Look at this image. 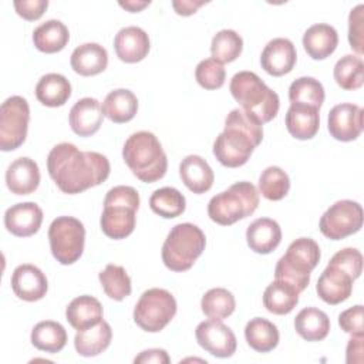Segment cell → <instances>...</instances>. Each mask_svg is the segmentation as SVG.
Returning <instances> with one entry per match:
<instances>
[{"instance_id": "3957f363", "label": "cell", "mask_w": 364, "mask_h": 364, "mask_svg": "<svg viewBox=\"0 0 364 364\" xmlns=\"http://www.w3.org/2000/svg\"><path fill=\"white\" fill-rule=\"evenodd\" d=\"M122 158L132 173L145 183L164 178L168 169L166 154L158 138L148 131L128 136L122 148Z\"/></svg>"}, {"instance_id": "ac0fdd59", "label": "cell", "mask_w": 364, "mask_h": 364, "mask_svg": "<svg viewBox=\"0 0 364 364\" xmlns=\"http://www.w3.org/2000/svg\"><path fill=\"white\" fill-rule=\"evenodd\" d=\"M353 283L354 279L348 273L337 266L327 264L317 280L316 291L323 301L334 306L351 296Z\"/></svg>"}, {"instance_id": "4316f807", "label": "cell", "mask_w": 364, "mask_h": 364, "mask_svg": "<svg viewBox=\"0 0 364 364\" xmlns=\"http://www.w3.org/2000/svg\"><path fill=\"white\" fill-rule=\"evenodd\" d=\"M112 330L111 326L101 320L95 326L77 330L74 337V347L82 357H95L105 351L111 343Z\"/></svg>"}, {"instance_id": "d6a6232c", "label": "cell", "mask_w": 364, "mask_h": 364, "mask_svg": "<svg viewBox=\"0 0 364 364\" xmlns=\"http://www.w3.org/2000/svg\"><path fill=\"white\" fill-rule=\"evenodd\" d=\"M299 291L282 280L272 282L263 293V304L273 314H289L299 303Z\"/></svg>"}, {"instance_id": "ba28073f", "label": "cell", "mask_w": 364, "mask_h": 364, "mask_svg": "<svg viewBox=\"0 0 364 364\" xmlns=\"http://www.w3.org/2000/svg\"><path fill=\"white\" fill-rule=\"evenodd\" d=\"M259 206V192L250 182L240 181L215 195L208 203L209 218L222 226H229L250 216Z\"/></svg>"}, {"instance_id": "5bb4252c", "label": "cell", "mask_w": 364, "mask_h": 364, "mask_svg": "<svg viewBox=\"0 0 364 364\" xmlns=\"http://www.w3.org/2000/svg\"><path fill=\"white\" fill-rule=\"evenodd\" d=\"M363 108L355 104L343 102L334 105L328 112L327 128L330 135L343 142L357 139L363 131Z\"/></svg>"}, {"instance_id": "d6986e66", "label": "cell", "mask_w": 364, "mask_h": 364, "mask_svg": "<svg viewBox=\"0 0 364 364\" xmlns=\"http://www.w3.org/2000/svg\"><path fill=\"white\" fill-rule=\"evenodd\" d=\"M114 48L121 61L138 63L148 55L149 37L141 27H124L115 34Z\"/></svg>"}, {"instance_id": "9a60e30c", "label": "cell", "mask_w": 364, "mask_h": 364, "mask_svg": "<svg viewBox=\"0 0 364 364\" xmlns=\"http://www.w3.org/2000/svg\"><path fill=\"white\" fill-rule=\"evenodd\" d=\"M297 60V53L294 44L289 38L277 37L270 40L260 55V64L262 68L273 75V77H282L284 74H289Z\"/></svg>"}, {"instance_id": "60d3db41", "label": "cell", "mask_w": 364, "mask_h": 364, "mask_svg": "<svg viewBox=\"0 0 364 364\" xmlns=\"http://www.w3.org/2000/svg\"><path fill=\"white\" fill-rule=\"evenodd\" d=\"M243 50V40L235 30H220L218 31L210 44L212 58L219 63L235 61Z\"/></svg>"}, {"instance_id": "e575fe53", "label": "cell", "mask_w": 364, "mask_h": 364, "mask_svg": "<svg viewBox=\"0 0 364 364\" xmlns=\"http://www.w3.org/2000/svg\"><path fill=\"white\" fill-rule=\"evenodd\" d=\"M31 343L37 350L46 353H58L67 344V331L57 321H40L31 330Z\"/></svg>"}, {"instance_id": "7402d4cb", "label": "cell", "mask_w": 364, "mask_h": 364, "mask_svg": "<svg viewBox=\"0 0 364 364\" xmlns=\"http://www.w3.org/2000/svg\"><path fill=\"white\" fill-rule=\"evenodd\" d=\"M246 240L253 252L267 255L280 245L282 229L276 220L270 218H259L247 226Z\"/></svg>"}, {"instance_id": "8d00e7d4", "label": "cell", "mask_w": 364, "mask_h": 364, "mask_svg": "<svg viewBox=\"0 0 364 364\" xmlns=\"http://www.w3.org/2000/svg\"><path fill=\"white\" fill-rule=\"evenodd\" d=\"M149 206L156 215L172 219L185 212L186 200L185 196L175 188L164 186L156 189L149 198Z\"/></svg>"}, {"instance_id": "cb8c5ba5", "label": "cell", "mask_w": 364, "mask_h": 364, "mask_svg": "<svg viewBox=\"0 0 364 364\" xmlns=\"http://www.w3.org/2000/svg\"><path fill=\"white\" fill-rule=\"evenodd\" d=\"M337 44L338 34L330 24H313L303 34V47L313 60L327 58L334 53Z\"/></svg>"}, {"instance_id": "f1b7e54d", "label": "cell", "mask_w": 364, "mask_h": 364, "mask_svg": "<svg viewBox=\"0 0 364 364\" xmlns=\"http://www.w3.org/2000/svg\"><path fill=\"white\" fill-rule=\"evenodd\" d=\"M101 107L108 119L115 124H124L135 117L138 111V100L132 91L118 88L107 94Z\"/></svg>"}, {"instance_id": "9c48e42d", "label": "cell", "mask_w": 364, "mask_h": 364, "mask_svg": "<svg viewBox=\"0 0 364 364\" xmlns=\"http://www.w3.org/2000/svg\"><path fill=\"white\" fill-rule=\"evenodd\" d=\"M176 300L171 291L159 287L144 291L134 309V321L148 333L164 330L176 314Z\"/></svg>"}, {"instance_id": "7a4b0ae2", "label": "cell", "mask_w": 364, "mask_h": 364, "mask_svg": "<svg viewBox=\"0 0 364 364\" xmlns=\"http://www.w3.org/2000/svg\"><path fill=\"white\" fill-rule=\"evenodd\" d=\"M262 139L263 124L242 108H235L228 114L225 129L213 142V155L223 166L239 168L249 161Z\"/></svg>"}, {"instance_id": "836d02e7", "label": "cell", "mask_w": 364, "mask_h": 364, "mask_svg": "<svg viewBox=\"0 0 364 364\" xmlns=\"http://www.w3.org/2000/svg\"><path fill=\"white\" fill-rule=\"evenodd\" d=\"M245 338L255 351L267 353L276 348L280 334L272 321L262 317H255L245 327Z\"/></svg>"}, {"instance_id": "bcb514c9", "label": "cell", "mask_w": 364, "mask_h": 364, "mask_svg": "<svg viewBox=\"0 0 364 364\" xmlns=\"http://www.w3.org/2000/svg\"><path fill=\"white\" fill-rule=\"evenodd\" d=\"M363 317H364V309L361 304H357L340 313L338 326L341 327L343 331L351 336H363L364 333Z\"/></svg>"}, {"instance_id": "f546056e", "label": "cell", "mask_w": 364, "mask_h": 364, "mask_svg": "<svg viewBox=\"0 0 364 364\" xmlns=\"http://www.w3.org/2000/svg\"><path fill=\"white\" fill-rule=\"evenodd\" d=\"M71 95L70 81L57 73L43 75L36 85V97L46 107H61Z\"/></svg>"}, {"instance_id": "ffe728a7", "label": "cell", "mask_w": 364, "mask_h": 364, "mask_svg": "<svg viewBox=\"0 0 364 364\" xmlns=\"http://www.w3.org/2000/svg\"><path fill=\"white\" fill-rule=\"evenodd\" d=\"M6 185L16 195L33 193L40 185L38 165L27 156L14 159L6 171Z\"/></svg>"}, {"instance_id": "f6af8a7d", "label": "cell", "mask_w": 364, "mask_h": 364, "mask_svg": "<svg viewBox=\"0 0 364 364\" xmlns=\"http://www.w3.org/2000/svg\"><path fill=\"white\" fill-rule=\"evenodd\" d=\"M363 11H364V6L358 4L350 11V16H348V43H350V47L360 55L364 53V38H363L364 13Z\"/></svg>"}, {"instance_id": "30bf717a", "label": "cell", "mask_w": 364, "mask_h": 364, "mask_svg": "<svg viewBox=\"0 0 364 364\" xmlns=\"http://www.w3.org/2000/svg\"><path fill=\"white\" fill-rule=\"evenodd\" d=\"M48 240L54 259L61 264H73L82 255L85 228L73 216H58L48 228Z\"/></svg>"}, {"instance_id": "277c9868", "label": "cell", "mask_w": 364, "mask_h": 364, "mask_svg": "<svg viewBox=\"0 0 364 364\" xmlns=\"http://www.w3.org/2000/svg\"><path fill=\"white\" fill-rule=\"evenodd\" d=\"M229 90L242 109L257 118L262 124L272 121L279 112V95L252 71L236 73L230 80Z\"/></svg>"}, {"instance_id": "f35d334b", "label": "cell", "mask_w": 364, "mask_h": 364, "mask_svg": "<svg viewBox=\"0 0 364 364\" xmlns=\"http://www.w3.org/2000/svg\"><path fill=\"white\" fill-rule=\"evenodd\" d=\"M98 279L105 294L112 300L121 301L131 294V279L122 266L107 264V267L100 272Z\"/></svg>"}, {"instance_id": "7bdbcfd3", "label": "cell", "mask_w": 364, "mask_h": 364, "mask_svg": "<svg viewBox=\"0 0 364 364\" xmlns=\"http://www.w3.org/2000/svg\"><path fill=\"white\" fill-rule=\"evenodd\" d=\"M195 78L202 88L218 90L225 84L226 71H225L222 63H219L213 58H206V60H202L196 65Z\"/></svg>"}, {"instance_id": "2e32d148", "label": "cell", "mask_w": 364, "mask_h": 364, "mask_svg": "<svg viewBox=\"0 0 364 364\" xmlns=\"http://www.w3.org/2000/svg\"><path fill=\"white\" fill-rule=\"evenodd\" d=\"M10 283L14 294L24 301L41 300L48 290L46 274L30 263L17 266L11 274Z\"/></svg>"}, {"instance_id": "ee69618b", "label": "cell", "mask_w": 364, "mask_h": 364, "mask_svg": "<svg viewBox=\"0 0 364 364\" xmlns=\"http://www.w3.org/2000/svg\"><path fill=\"white\" fill-rule=\"evenodd\" d=\"M328 264L337 266L348 273L354 280L360 277L363 269V255L354 247H346L338 250L328 262Z\"/></svg>"}, {"instance_id": "c3c4849f", "label": "cell", "mask_w": 364, "mask_h": 364, "mask_svg": "<svg viewBox=\"0 0 364 364\" xmlns=\"http://www.w3.org/2000/svg\"><path fill=\"white\" fill-rule=\"evenodd\" d=\"M134 363L168 364V363H171V358H169L168 353L162 348H149V350H145V351L139 353V355H136L134 358Z\"/></svg>"}, {"instance_id": "8fae6325", "label": "cell", "mask_w": 364, "mask_h": 364, "mask_svg": "<svg viewBox=\"0 0 364 364\" xmlns=\"http://www.w3.org/2000/svg\"><path fill=\"white\" fill-rule=\"evenodd\" d=\"M30 121V107L20 95L9 97L0 108V149L14 151L27 136Z\"/></svg>"}, {"instance_id": "e0dca14e", "label": "cell", "mask_w": 364, "mask_h": 364, "mask_svg": "<svg viewBox=\"0 0 364 364\" xmlns=\"http://www.w3.org/2000/svg\"><path fill=\"white\" fill-rule=\"evenodd\" d=\"M43 223V210L34 202H21L10 206L4 213L6 229L18 237H28L38 232Z\"/></svg>"}, {"instance_id": "d4e9b609", "label": "cell", "mask_w": 364, "mask_h": 364, "mask_svg": "<svg viewBox=\"0 0 364 364\" xmlns=\"http://www.w3.org/2000/svg\"><path fill=\"white\" fill-rule=\"evenodd\" d=\"M320 127L318 108L304 105V104H291L286 114V128L291 136L296 139H311Z\"/></svg>"}, {"instance_id": "603a6c76", "label": "cell", "mask_w": 364, "mask_h": 364, "mask_svg": "<svg viewBox=\"0 0 364 364\" xmlns=\"http://www.w3.org/2000/svg\"><path fill=\"white\" fill-rule=\"evenodd\" d=\"M179 175L185 186L193 193L208 192L215 181L209 164L199 155H188L179 165Z\"/></svg>"}, {"instance_id": "4dcf8cb0", "label": "cell", "mask_w": 364, "mask_h": 364, "mask_svg": "<svg viewBox=\"0 0 364 364\" xmlns=\"http://www.w3.org/2000/svg\"><path fill=\"white\" fill-rule=\"evenodd\" d=\"M294 330L307 341H320L326 338L330 331V318L320 309L306 307L297 313Z\"/></svg>"}, {"instance_id": "f907efd6", "label": "cell", "mask_w": 364, "mask_h": 364, "mask_svg": "<svg viewBox=\"0 0 364 364\" xmlns=\"http://www.w3.org/2000/svg\"><path fill=\"white\" fill-rule=\"evenodd\" d=\"M205 1H193V0H175L172 1V7L175 9L176 14L179 16H191L193 13H196V10L203 6Z\"/></svg>"}, {"instance_id": "8992f818", "label": "cell", "mask_w": 364, "mask_h": 364, "mask_svg": "<svg viewBox=\"0 0 364 364\" xmlns=\"http://www.w3.org/2000/svg\"><path fill=\"white\" fill-rule=\"evenodd\" d=\"M206 246L205 233L193 223H178L162 245V262L172 272L189 270Z\"/></svg>"}, {"instance_id": "6da1fadb", "label": "cell", "mask_w": 364, "mask_h": 364, "mask_svg": "<svg viewBox=\"0 0 364 364\" xmlns=\"http://www.w3.org/2000/svg\"><path fill=\"white\" fill-rule=\"evenodd\" d=\"M47 169L58 189L68 195L84 192L109 176V161L95 151H80L74 144L61 142L50 151Z\"/></svg>"}, {"instance_id": "52a82bcc", "label": "cell", "mask_w": 364, "mask_h": 364, "mask_svg": "<svg viewBox=\"0 0 364 364\" xmlns=\"http://www.w3.org/2000/svg\"><path fill=\"white\" fill-rule=\"evenodd\" d=\"M320 247L310 237H299L291 242L287 252L279 259L274 277L276 280L291 284L301 293L310 283V273L320 262Z\"/></svg>"}, {"instance_id": "b9f144b4", "label": "cell", "mask_w": 364, "mask_h": 364, "mask_svg": "<svg viewBox=\"0 0 364 364\" xmlns=\"http://www.w3.org/2000/svg\"><path fill=\"white\" fill-rule=\"evenodd\" d=\"M290 189L287 173L279 166L266 168L259 178V192L269 200L283 199Z\"/></svg>"}, {"instance_id": "4fadbf2b", "label": "cell", "mask_w": 364, "mask_h": 364, "mask_svg": "<svg viewBox=\"0 0 364 364\" xmlns=\"http://www.w3.org/2000/svg\"><path fill=\"white\" fill-rule=\"evenodd\" d=\"M198 344L208 353L219 358L232 357L236 351V336L220 320H206L198 324L195 330Z\"/></svg>"}, {"instance_id": "ab89813d", "label": "cell", "mask_w": 364, "mask_h": 364, "mask_svg": "<svg viewBox=\"0 0 364 364\" xmlns=\"http://www.w3.org/2000/svg\"><path fill=\"white\" fill-rule=\"evenodd\" d=\"M200 307L203 314L209 318L223 320L235 311L236 301L229 290L223 287H215L203 294L200 300Z\"/></svg>"}, {"instance_id": "83f0119b", "label": "cell", "mask_w": 364, "mask_h": 364, "mask_svg": "<svg viewBox=\"0 0 364 364\" xmlns=\"http://www.w3.org/2000/svg\"><path fill=\"white\" fill-rule=\"evenodd\" d=\"M102 314L101 303L88 294L75 297L65 309V318L75 330L95 326L102 320Z\"/></svg>"}, {"instance_id": "7dc6e473", "label": "cell", "mask_w": 364, "mask_h": 364, "mask_svg": "<svg viewBox=\"0 0 364 364\" xmlns=\"http://www.w3.org/2000/svg\"><path fill=\"white\" fill-rule=\"evenodd\" d=\"M48 7L47 0H16L14 9L20 17L28 21L38 20Z\"/></svg>"}, {"instance_id": "d590c367", "label": "cell", "mask_w": 364, "mask_h": 364, "mask_svg": "<svg viewBox=\"0 0 364 364\" xmlns=\"http://www.w3.org/2000/svg\"><path fill=\"white\" fill-rule=\"evenodd\" d=\"M333 74L343 90H357L364 84V63L358 55L346 54L336 63Z\"/></svg>"}, {"instance_id": "74e56055", "label": "cell", "mask_w": 364, "mask_h": 364, "mask_svg": "<svg viewBox=\"0 0 364 364\" xmlns=\"http://www.w3.org/2000/svg\"><path fill=\"white\" fill-rule=\"evenodd\" d=\"M324 97L323 84L313 77H300L289 87V100L291 104H304L320 109Z\"/></svg>"}, {"instance_id": "5b68a950", "label": "cell", "mask_w": 364, "mask_h": 364, "mask_svg": "<svg viewBox=\"0 0 364 364\" xmlns=\"http://www.w3.org/2000/svg\"><path fill=\"white\" fill-rule=\"evenodd\" d=\"M139 208V193L135 188L118 185L111 188L104 199L101 230L111 239H125L135 229V212Z\"/></svg>"}, {"instance_id": "7c38bea8", "label": "cell", "mask_w": 364, "mask_h": 364, "mask_svg": "<svg viewBox=\"0 0 364 364\" xmlns=\"http://www.w3.org/2000/svg\"><path fill=\"white\" fill-rule=\"evenodd\" d=\"M363 226V208L358 202L343 199L333 203L320 219V232L331 239L341 240L357 233Z\"/></svg>"}, {"instance_id": "681fc988", "label": "cell", "mask_w": 364, "mask_h": 364, "mask_svg": "<svg viewBox=\"0 0 364 364\" xmlns=\"http://www.w3.org/2000/svg\"><path fill=\"white\" fill-rule=\"evenodd\" d=\"M348 364L363 361V336H351L347 344V358Z\"/></svg>"}, {"instance_id": "484cf974", "label": "cell", "mask_w": 364, "mask_h": 364, "mask_svg": "<svg viewBox=\"0 0 364 364\" xmlns=\"http://www.w3.org/2000/svg\"><path fill=\"white\" fill-rule=\"evenodd\" d=\"M70 63L71 68L80 75H97L107 68L108 53L98 43H85L73 51Z\"/></svg>"}, {"instance_id": "1f68e13d", "label": "cell", "mask_w": 364, "mask_h": 364, "mask_svg": "<svg viewBox=\"0 0 364 364\" xmlns=\"http://www.w3.org/2000/svg\"><path fill=\"white\" fill-rule=\"evenodd\" d=\"M70 40L68 28L60 20H47L40 24L33 33V43L36 48L46 54L61 51Z\"/></svg>"}, {"instance_id": "816d5d0a", "label": "cell", "mask_w": 364, "mask_h": 364, "mask_svg": "<svg viewBox=\"0 0 364 364\" xmlns=\"http://www.w3.org/2000/svg\"><path fill=\"white\" fill-rule=\"evenodd\" d=\"M119 6H121L122 9L131 11V13H136V11L142 10L144 7L149 6V1H125V3L121 1Z\"/></svg>"}, {"instance_id": "44dd1931", "label": "cell", "mask_w": 364, "mask_h": 364, "mask_svg": "<svg viewBox=\"0 0 364 364\" xmlns=\"http://www.w3.org/2000/svg\"><path fill=\"white\" fill-rule=\"evenodd\" d=\"M102 107L91 97L78 100L70 109V127L80 136L94 135L102 125Z\"/></svg>"}]
</instances>
